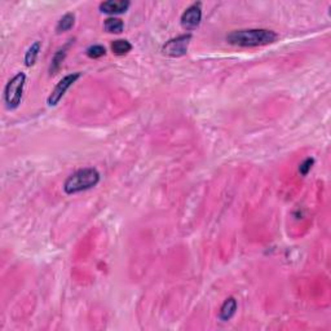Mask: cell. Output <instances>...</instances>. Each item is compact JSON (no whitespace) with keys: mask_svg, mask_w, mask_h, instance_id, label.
<instances>
[{"mask_svg":"<svg viewBox=\"0 0 331 331\" xmlns=\"http://www.w3.org/2000/svg\"><path fill=\"white\" fill-rule=\"evenodd\" d=\"M71 43H73V40H70V43H69V44L65 45V47H62L61 49H58V51L54 53L53 58H52L51 66H49V74H51V75L57 74V71L60 70V67L62 66V62H64L65 57H66L67 49H69V47H70Z\"/></svg>","mask_w":331,"mask_h":331,"instance_id":"9c48e42d","label":"cell"},{"mask_svg":"<svg viewBox=\"0 0 331 331\" xmlns=\"http://www.w3.org/2000/svg\"><path fill=\"white\" fill-rule=\"evenodd\" d=\"M202 19V3L191 4L189 8L185 9L181 16V26L185 30H194L197 29Z\"/></svg>","mask_w":331,"mask_h":331,"instance_id":"8992f818","label":"cell"},{"mask_svg":"<svg viewBox=\"0 0 331 331\" xmlns=\"http://www.w3.org/2000/svg\"><path fill=\"white\" fill-rule=\"evenodd\" d=\"M74 23H75V14L74 13H66L64 17H61V19L58 21L57 26H56V31L58 34L65 31H69V30L73 29Z\"/></svg>","mask_w":331,"mask_h":331,"instance_id":"30bf717a","label":"cell"},{"mask_svg":"<svg viewBox=\"0 0 331 331\" xmlns=\"http://www.w3.org/2000/svg\"><path fill=\"white\" fill-rule=\"evenodd\" d=\"M80 77H82V73H73L62 78V79L57 83V86L54 87V89L52 91L49 97H48L47 100L48 105L49 106L57 105L58 102L61 101V99L65 96V93L67 92V89L70 88V87L73 86L74 83L77 82Z\"/></svg>","mask_w":331,"mask_h":331,"instance_id":"5b68a950","label":"cell"},{"mask_svg":"<svg viewBox=\"0 0 331 331\" xmlns=\"http://www.w3.org/2000/svg\"><path fill=\"white\" fill-rule=\"evenodd\" d=\"M41 49V43L40 41H35V43H32L31 47L27 49L25 54V65L26 66H32V65L36 62V58L39 56V52Z\"/></svg>","mask_w":331,"mask_h":331,"instance_id":"7c38bea8","label":"cell"},{"mask_svg":"<svg viewBox=\"0 0 331 331\" xmlns=\"http://www.w3.org/2000/svg\"><path fill=\"white\" fill-rule=\"evenodd\" d=\"M313 165H315V158H307V160L303 161L299 166V172L302 176H307L309 173V171L312 169Z\"/></svg>","mask_w":331,"mask_h":331,"instance_id":"9a60e30c","label":"cell"},{"mask_svg":"<svg viewBox=\"0 0 331 331\" xmlns=\"http://www.w3.org/2000/svg\"><path fill=\"white\" fill-rule=\"evenodd\" d=\"M237 311V300L234 298H228L224 302V304L220 308L219 312V319L221 321H229L233 316L236 315Z\"/></svg>","mask_w":331,"mask_h":331,"instance_id":"ba28073f","label":"cell"},{"mask_svg":"<svg viewBox=\"0 0 331 331\" xmlns=\"http://www.w3.org/2000/svg\"><path fill=\"white\" fill-rule=\"evenodd\" d=\"M26 84V74L18 73L16 74L9 82L6 83L5 89H4V101L6 104V108L9 110H14L19 106L22 101L23 88Z\"/></svg>","mask_w":331,"mask_h":331,"instance_id":"3957f363","label":"cell"},{"mask_svg":"<svg viewBox=\"0 0 331 331\" xmlns=\"http://www.w3.org/2000/svg\"><path fill=\"white\" fill-rule=\"evenodd\" d=\"M87 56H88L89 58H100L102 57V56H105L106 54V49L105 47H102V45L100 44H96V45H91V47L87 48Z\"/></svg>","mask_w":331,"mask_h":331,"instance_id":"5bb4252c","label":"cell"},{"mask_svg":"<svg viewBox=\"0 0 331 331\" xmlns=\"http://www.w3.org/2000/svg\"><path fill=\"white\" fill-rule=\"evenodd\" d=\"M277 39V32L267 29L236 30L226 36V41L229 44L238 47H261V45L272 44Z\"/></svg>","mask_w":331,"mask_h":331,"instance_id":"6da1fadb","label":"cell"},{"mask_svg":"<svg viewBox=\"0 0 331 331\" xmlns=\"http://www.w3.org/2000/svg\"><path fill=\"white\" fill-rule=\"evenodd\" d=\"M100 172L96 168L88 167V168L78 169L66 178L64 184V190L66 194H77L80 191L88 190L91 188H95L100 182Z\"/></svg>","mask_w":331,"mask_h":331,"instance_id":"7a4b0ae2","label":"cell"},{"mask_svg":"<svg viewBox=\"0 0 331 331\" xmlns=\"http://www.w3.org/2000/svg\"><path fill=\"white\" fill-rule=\"evenodd\" d=\"M190 40V34H185V35H180L177 38L171 39V40H168L163 45V54L168 56V57H182V56L188 53Z\"/></svg>","mask_w":331,"mask_h":331,"instance_id":"277c9868","label":"cell"},{"mask_svg":"<svg viewBox=\"0 0 331 331\" xmlns=\"http://www.w3.org/2000/svg\"><path fill=\"white\" fill-rule=\"evenodd\" d=\"M131 3L127 0H109V1H104L100 4V10L102 13H108V14H121V13H126L127 9L130 8Z\"/></svg>","mask_w":331,"mask_h":331,"instance_id":"52a82bcc","label":"cell"},{"mask_svg":"<svg viewBox=\"0 0 331 331\" xmlns=\"http://www.w3.org/2000/svg\"><path fill=\"white\" fill-rule=\"evenodd\" d=\"M132 49V44L126 39H118L112 43V51L117 56H124Z\"/></svg>","mask_w":331,"mask_h":331,"instance_id":"4fadbf2b","label":"cell"},{"mask_svg":"<svg viewBox=\"0 0 331 331\" xmlns=\"http://www.w3.org/2000/svg\"><path fill=\"white\" fill-rule=\"evenodd\" d=\"M123 21L121 18H117V17H109L104 22V29L108 32H112V34H119V32L123 31Z\"/></svg>","mask_w":331,"mask_h":331,"instance_id":"8fae6325","label":"cell"}]
</instances>
